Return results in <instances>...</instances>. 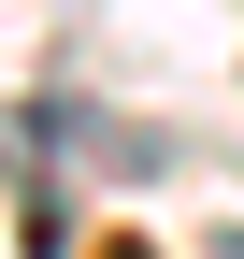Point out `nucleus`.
<instances>
[{
  "mask_svg": "<svg viewBox=\"0 0 244 259\" xmlns=\"http://www.w3.org/2000/svg\"><path fill=\"white\" fill-rule=\"evenodd\" d=\"M115 259H144V245H115Z\"/></svg>",
  "mask_w": 244,
  "mask_h": 259,
  "instance_id": "1",
  "label": "nucleus"
}]
</instances>
